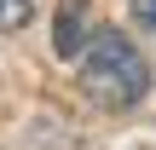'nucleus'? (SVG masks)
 <instances>
[{
	"label": "nucleus",
	"instance_id": "nucleus-3",
	"mask_svg": "<svg viewBox=\"0 0 156 150\" xmlns=\"http://www.w3.org/2000/svg\"><path fill=\"white\" fill-rule=\"evenodd\" d=\"M35 17V0H0V29H23Z\"/></svg>",
	"mask_w": 156,
	"mask_h": 150
},
{
	"label": "nucleus",
	"instance_id": "nucleus-1",
	"mask_svg": "<svg viewBox=\"0 0 156 150\" xmlns=\"http://www.w3.org/2000/svg\"><path fill=\"white\" fill-rule=\"evenodd\" d=\"M81 92L98 110H133L151 92V64L139 58V46L116 29H98L81 52Z\"/></svg>",
	"mask_w": 156,
	"mask_h": 150
},
{
	"label": "nucleus",
	"instance_id": "nucleus-2",
	"mask_svg": "<svg viewBox=\"0 0 156 150\" xmlns=\"http://www.w3.org/2000/svg\"><path fill=\"white\" fill-rule=\"evenodd\" d=\"M93 40V0H58L52 17V52L58 58H81Z\"/></svg>",
	"mask_w": 156,
	"mask_h": 150
},
{
	"label": "nucleus",
	"instance_id": "nucleus-4",
	"mask_svg": "<svg viewBox=\"0 0 156 150\" xmlns=\"http://www.w3.org/2000/svg\"><path fill=\"white\" fill-rule=\"evenodd\" d=\"M133 17H139V23L156 35V0H133Z\"/></svg>",
	"mask_w": 156,
	"mask_h": 150
}]
</instances>
